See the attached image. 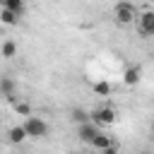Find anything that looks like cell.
Here are the masks:
<instances>
[{"label": "cell", "mask_w": 154, "mask_h": 154, "mask_svg": "<svg viewBox=\"0 0 154 154\" xmlns=\"http://www.w3.org/2000/svg\"><path fill=\"white\" fill-rule=\"evenodd\" d=\"M137 17H140L137 7H135L132 2H128V0H120V2L116 5V10H113V19H116V24H120V26L137 24Z\"/></svg>", "instance_id": "obj_1"}, {"label": "cell", "mask_w": 154, "mask_h": 154, "mask_svg": "<svg viewBox=\"0 0 154 154\" xmlns=\"http://www.w3.org/2000/svg\"><path fill=\"white\" fill-rule=\"evenodd\" d=\"M89 118H91V123H96L99 128H108V125H113V123L118 120V111H116L113 106H99V108H94V111L89 113Z\"/></svg>", "instance_id": "obj_2"}, {"label": "cell", "mask_w": 154, "mask_h": 154, "mask_svg": "<svg viewBox=\"0 0 154 154\" xmlns=\"http://www.w3.org/2000/svg\"><path fill=\"white\" fill-rule=\"evenodd\" d=\"M24 130H26V137H34V140H41L48 135V123L38 116H26L24 120Z\"/></svg>", "instance_id": "obj_3"}, {"label": "cell", "mask_w": 154, "mask_h": 154, "mask_svg": "<svg viewBox=\"0 0 154 154\" xmlns=\"http://www.w3.org/2000/svg\"><path fill=\"white\" fill-rule=\"evenodd\" d=\"M137 34L140 36H154V10H144L137 17Z\"/></svg>", "instance_id": "obj_4"}, {"label": "cell", "mask_w": 154, "mask_h": 154, "mask_svg": "<svg viewBox=\"0 0 154 154\" xmlns=\"http://www.w3.org/2000/svg\"><path fill=\"white\" fill-rule=\"evenodd\" d=\"M96 132H99V125L91 123V120L77 125V137H79V142H84V144H91V140L96 137Z\"/></svg>", "instance_id": "obj_5"}, {"label": "cell", "mask_w": 154, "mask_h": 154, "mask_svg": "<svg viewBox=\"0 0 154 154\" xmlns=\"http://www.w3.org/2000/svg\"><path fill=\"white\" fill-rule=\"evenodd\" d=\"M24 140H26L24 125H12V128L7 130V142H10V144H22Z\"/></svg>", "instance_id": "obj_6"}, {"label": "cell", "mask_w": 154, "mask_h": 154, "mask_svg": "<svg viewBox=\"0 0 154 154\" xmlns=\"http://www.w3.org/2000/svg\"><path fill=\"white\" fill-rule=\"evenodd\" d=\"M14 89H17L14 79H12V77H7V75H2V77H0V96L14 99Z\"/></svg>", "instance_id": "obj_7"}, {"label": "cell", "mask_w": 154, "mask_h": 154, "mask_svg": "<svg viewBox=\"0 0 154 154\" xmlns=\"http://www.w3.org/2000/svg\"><path fill=\"white\" fill-rule=\"evenodd\" d=\"M0 24H5V26H17V24H19V14L12 12V10H7V7H2V10H0Z\"/></svg>", "instance_id": "obj_8"}, {"label": "cell", "mask_w": 154, "mask_h": 154, "mask_svg": "<svg viewBox=\"0 0 154 154\" xmlns=\"http://www.w3.org/2000/svg\"><path fill=\"white\" fill-rule=\"evenodd\" d=\"M108 144H113V137H111V135H106V132H96V137L91 140V147H94L96 152H103Z\"/></svg>", "instance_id": "obj_9"}, {"label": "cell", "mask_w": 154, "mask_h": 154, "mask_svg": "<svg viewBox=\"0 0 154 154\" xmlns=\"http://www.w3.org/2000/svg\"><path fill=\"white\" fill-rule=\"evenodd\" d=\"M14 55H17V43H14V41H2V46H0V58L10 60V58H14Z\"/></svg>", "instance_id": "obj_10"}, {"label": "cell", "mask_w": 154, "mask_h": 154, "mask_svg": "<svg viewBox=\"0 0 154 154\" xmlns=\"http://www.w3.org/2000/svg\"><path fill=\"white\" fill-rule=\"evenodd\" d=\"M123 82H125L128 87H135V84L140 82V67H128V70L123 72Z\"/></svg>", "instance_id": "obj_11"}, {"label": "cell", "mask_w": 154, "mask_h": 154, "mask_svg": "<svg viewBox=\"0 0 154 154\" xmlns=\"http://www.w3.org/2000/svg\"><path fill=\"white\" fill-rule=\"evenodd\" d=\"M0 5L7 7V10H12V12H17L19 17L24 14V0H0Z\"/></svg>", "instance_id": "obj_12"}, {"label": "cell", "mask_w": 154, "mask_h": 154, "mask_svg": "<svg viewBox=\"0 0 154 154\" xmlns=\"http://www.w3.org/2000/svg\"><path fill=\"white\" fill-rule=\"evenodd\" d=\"M12 108H14V113L17 116H31V106L26 103V101H12Z\"/></svg>", "instance_id": "obj_13"}, {"label": "cell", "mask_w": 154, "mask_h": 154, "mask_svg": "<svg viewBox=\"0 0 154 154\" xmlns=\"http://www.w3.org/2000/svg\"><path fill=\"white\" fill-rule=\"evenodd\" d=\"M94 94H96V96H108V94H111V84L103 82V79H101V82H94Z\"/></svg>", "instance_id": "obj_14"}, {"label": "cell", "mask_w": 154, "mask_h": 154, "mask_svg": "<svg viewBox=\"0 0 154 154\" xmlns=\"http://www.w3.org/2000/svg\"><path fill=\"white\" fill-rule=\"evenodd\" d=\"M72 120L79 125V123H87V120H91V118H89V113H87V111H82V108H75V111H72Z\"/></svg>", "instance_id": "obj_15"}, {"label": "cell", "mask_w": 154, "mask_h": 154, "mask_svg": "<svg viewBox=\"0 0 154 154\" xmlns=\"http://www.w3.org/2000/svg\"><path fill=\"white\" fill-rule=\"evenodd\" d=\"M101 154H118V144H116V142H113V144H108V147H106Z\"/></svg>", "instance_id": "obj_16"}, {"label": "cell", "mask_w": 154, "mask_h": 154, "mask_svg": "<svg viewBox=\"0 0 154 154\" xmlns=\"http://www.w3.org/2000/svg\"><path fill=\"white\" fill-rule=\"evenodd\" d=\"M152 140H154V123H152Z\"/></svg>", "instance_id": "obj_17"}, {"label": "cell", "mask_w": 154, "mask_h": 154, "mask_svg": "<svg viewBox=\"0 0 154 154\" xmlns=\"http://www.w3.org/2000/svg\"><path fill=\"white\" fill-rule=\"evenodd\" d=\"M140 154H149V152H140Z\"/></svg>", "instance_id": "obj_18"}]
</instances>
